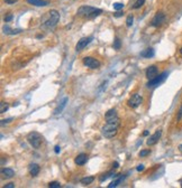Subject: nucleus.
Segmentation results:
<instances>
[{
	"label": "nucleus",
	"mask_w": 182,
	"mask_h": 188,
	"mask_svg": "<svg viewBox=\"0 0 182 188\" xmlns=\"http://www.w3.org/2000/svg\"><path fill=\"white\" fill-rule=\"evenodd\" d=\"M8 107H9L8 103H6V102H1V104H0V112H1V113H5V112L8 110Z\"/></svg>",
	"instance_id": "24"
},
{
	"label": "nucleus",
	"mask_w": 182,
	"mask_h": 188,
	"mask_svg": "<svg viewBox=\"0 0 182 188\" xmlns=\"http://www.w3.org/2000/svg\"><path fill=\"white\" fill-rule=\"evenodd\" d=\"M164 21H165V15H164V12L159 11V12L154 16V18L152 19L151 25H152L153 27H160L163 25Z\"/></svg>",
	"instance_id": "6"
},
{
	"label": "nucleus",
	"mask_w": 182,
	"mask_h": 188,
	"mask_svg": "<svg viewBox=\"0 0 182 188\" xmlns=\"http://www.w3.org/2000/svg\"><path fill=\"white\" fill-rule=\"evenodd\" d=\"M87 160H88V156H87L86 153H80V155L77 156V158H75L74 161L78 166H83L87 162Z\"/></svg>",
	"instance_id": "13"
},
{
	"label": "nucleus",
	"mask_w": 182,
	"mask_h": 188,
	"mask_svg": "<svg viewBox=\"0 0 182 188\" xmlns=\"http://www.w3.org/2000/svg\"><path fill=\"white\" fill-rule=\"evenodd\" d=\"M60 20V14L59 11L55 10V9H53V10L48 11L46 16L44 17L43 19V24H42V26L43 28H47V29H52L54 27L57 25V22Z\"/></svg>",
	"instance_id": "2"
},
{
	"label": "nucleus",
	"mask_w": 182,
	"mask_h": 188,
	"mask_svg": "<svg viewBox=\"0 0 182 188\" xmlns=\"http://www.w3.org/2000/svg\"><path fill=\"white\" fill-rule=\"evenodd\" d=\"M124 15V12H123V11H117V12H116V14H115V15H114V16H115V17H122V16H123Z\"/></svg>",
	"instance_id": "35"
},
{
	"label": "nucleus",
	"mask_w": 182,
	"mask_h": 188,
	"mask_svg": "<svg viewBox=\"0 0 182 188\" xmlns=\"http://www.w3.org/2000/svg\"><path fill=\"white\" fill-rule=\"evenodd\" d=\"M18 0H5V2L8 5H12V4H15V2H17Z\"/></svg>",
	"instance_id": "32"
},
{
	"label": "nucleus",
	"mask_w": 182,
	"mask_h": 188,
	"mask_svg": "<svg viewBox=\"0 0 182 188\" xmlns=\"http://www.w3.org/2000/svg\"><path fill=\"white\" fill-rule=\"evenodd\" d=\"M48 187L50 188H60L61 187V184H60L59 181H51V183L48 184Z\"/></svg>",
	"instance_id": "26"
},
{
	"label": "nucleus",
	"mask_w": 182,
	"mask_h": 188,
	"mask_svg": "<svg viewBox=\"0 0 182 188\" xmlns=\"http://www.w3.org/2000/svg\"><path fill=\"white\" fill-rule=\"evenodd\" d=\"M92 41V37H83L78 41V44L75 46V51L77 52H81L83 48H86L90 44V41Z\"/></svg>",
	"instance_id": "9"
},
{
	"label": "nucleus",
	"mask_w": 182,
	"mask_h": 188,
	"mask_svg": "<svg viewBox=\"0 0 182 188\" xmlns=\"http://www.w3.org/2000/svg\"><path fill=\"white\" fill-rule=\"evenodd\" d=\"M143 136H145V137L149 136V131H147V130H145L144 132H143Z\"/></svg>",
	"instance_id": "39"
},
{
	"label": "nucleus",
	"mask_w": 182,
	"mask_h": 188,
	"mask_svg": "<svg viewBox=\"0 0 182 188\" xmlns=\"http://www.w3.org/2000/svg\"><path fill=\"white\" fill-rule=\"evenodd\" d=\"M14 120V118H8V119H4V120H1V125H5L7 124V123H9L10 121H12Z\"/></svg>",
	"instance_id": "29"
},
{
	"label": "nucleus",
	"mask_w": 182,
	"mask_h": 188,
	"mask_svg": "<svg viewBox=\"0 0 182 188\" xmlns=\"http://www.w3.org/2000/svg\"><path fill=\"white\" fill-rule=\"evenodd\" d=\"M145 4V0H136V2L133 5V9H138Z\"/></svg>",
	"instance_id": "23"
},
{
	"label": "nucleus",
	"mask_w": 182,
	"mask_h": 188,
	"mask_svg": "<svg viewBox=\"0 0 182 188\" xmlns=\"http://www.w3.org/2000/svg\"><path fill=\"white\" fill-rule=\"evenodd\" d=\"M112 6H114V9H115V10H122V9H123L124 8V4H122V2H115V4L112 5Z\"/></svg>",
	"instance_id": "25"
},
{
	"label": "nucleus",
	"mask_w": 182,
	"mask_h": 188,
	"mask_svg": "<svg viewBox=\"0 0 182 188\" xmlns=\"http://www.w3.org/2000/svg\"><path fill=\"white\" fill-rule=\"evenodd\" d=\"M120 125V120H119L118 117H116L114 119H109V120H106V124L102 127L101 129V133L105 138L107 139H112L117 134L118 132V128Z\"/></svg>",
	"instance_id": "1"
},
{
	"label": "nucleus",
	"mask_w": 182,
	"mask_h": 188,
	"mask_svg": "<svg viewBox=\"0 0 182 188\" xmlns=\"http://www.w3.org/2000/svg\"><path fill=\"white\" fill-rule=\"evenodd\" d=\"M1 175H2V178H12L15 176V171L11 168H4L1 169Z\"/></svg>",
	"instance_id": "16"
},
{
	"label": "nucleus",
	"mask_w": 182,
	"mask_h": 188,
	"mask_svg": "<svg viewBox=\"0 0 182 188\" xmlns=\"http://www.w3.org/2000/svg\"><path fill=\"white\" fill-rule=\"evenodd\" d=\"M179 150H180V151L182 152V143L180 144V146H179Z\"/></svg>",
	"instance_id": "40"
},
{
	"label": "nucleus",
	"mask_w": 182,
	"mask_h": 188,
	"mask_svg": "<svg viewBox=\"0 0 182 188\" xmlns=\"http://www.w3.org/2000/svg\"><path fill=\"white\" fill-rule=\"evenodd\" d=\"M28 170H29V173L33 176V177H36L38 173H39V166H38L37 163H30L29 167H28Z\"/></svg>",
	"instance_id": "14"
},
{
	"label": "nucleus",
	"mask_w": 182,
	"mask_h": 188,
	"mask_svg": "<svg viewBox=\"0 0 182 188\" xmlns=\"http://www.w3.org/2000/svg\"><path fill=\"white\" fill-rule=\"evenodd\" d=\"M181 119H182V103H181V107H180V109H179V111H178V117H177V120L180 121Z\"/></svg>",
	"instance_id": "30"
},
{
	"label": "nucleus",
	"mask_w": 182,
	"mask_h": 188,
	"mask_svg": "<svg viewBox=\"0 0 182 188\" xmlns=\"http://www.w3.org/2000/svg\"><path fill=\"white\" fill-rule=\"evenodd\" d=\"M136 169H137V171H143L145 168H144V166H143V165H139V166H137V168H136Z\"/></svg>",
	"instance_id": "36"
},
{
	"label": "nucleus",
	"mask_w": 182,
	"mask_h": 188,
	"mask_svg": "<svg viewBox=\"0 0 182 188\" xmlns=\"http://www.w3.org/2000/svg\"><path fill=\"white\" fill-rule=\"evenodd\" d=\"M180 53H181V55H182V48H181V51H180Z\"/></svg>",
	"instance_id": "41"
},
{
	"label": "nucleus",
	"mask_w": 182,
	"mask_h": 188,
	"mask_svg": "<svg viewBox=\"0 0 182 188\" xmlns=\"http://www.w3.org/2000/svg\"><path fill=\"white\" fill-rule=\"evenodd\" d=\"M83 64L87 67L92 68V70H96V68H98V67L100 66V62L98 59L93 58V57H84L83 58Z\"/></svg>",
	"instance_id": "8"
},
{
	"label": "nucleus",
	"mask_w": 182,
	"mask_h": 188,
	"mask_svg": "<svg viewBox=\"0 0 182 188\" xmlns=\"http://www.w3.org/2000/svg\"><path fill=\"white\" fill-rule=\"evenodd\" d=\"M157 74H159V71H157V67L155 65L147 67V70H146V78H149V80H152L155 76H157Z\"/></svg>",
	"instance_id": "11"
},
{
	"label": "nucleus",
	"mask_w": 182,
	"mask_h": 188,
	"mask_svg": "<svg viewBox=\"0 0 182 188\" xmlns=\"http://www.w3.org/2000/svg\"><path fill=\"white\" fill-rule=\"evenodd\" d=\"M112 176H116L112 171H109V173H104V175H101L100 177H99V181H100V183H104L105 180H107L108 178L112 177Z\"/></svg>",
	"instance_id": "20"
},
{
	"label": "nucleus",
	"mask_w": 182,
	"mask_h": 188,
	"mask_svg": "<svg viewBox=\"0 0 182 188\" xmlns=\"http://www.w3.org/2000/svg\"><path fill=\"white\" fill-rule=\"evenodd\" d=\"M20 31H22V29H12L11 30L10 35H16V34H19Z\"/></svg>",
	"instance_id": "33"
},
{
	"label": "nucleus",
	"mask_w": 182,
	"mask_h": 188,
	"mask_svg": "<svg viewBox=\"0 0 182 188\" xmlns=\"http://www.w3.org/2000/svg\"><path fill=\"white\" fill-rule=\"evenodd\" d=\"M102 10L101 9H98V8L91 7V6H81V7L78 9V16L80 17H86L88 19L94 18V17H98L99 15H101Z\"/></svg>",
	"instance_id": "3"
},
{
	"label": "nucleus",
	"mask_w": 182,
	"mask_h": 188,
	"mask_svg": "<svg viewBox=\"0 0 182 188\" xmlns=\"http://www.w3.org/2000/svg\"><path fill=\"white\" fill-rule=\"evenodd\" d=\"M181 187H182V181H181Z\"/></svg>",
	"instance_id": "42"
},
{
	"label": "nucleus",
	"mask_w": 182,
	"mask_h": 188,
	"mask_svg": "<svg viewBox=\"0 0 182 188\" xmlns=\"http://www.w3.org/2000/svg\"><path fill=\"white\" fill-rule=\"evenodd\" d=\"M154 49L153 48H147V49H145L143 52H141V56L142 57H144V58H152L153 56H154Z\"/></svg>",
	"instance_id": "18"
},
{
	"label": "nucleus",
	"mask_w": 182,
	"mask_h": 188,
	"mask_svg": "<svg viewBox=\"0 0 182 188\" xmlns=\"http://www.w3.org/2000/svg\"><path fill=\"white\" fill-rule=\"evenodd\" d=\"M67 101H69V99H67V97H64V99L62 100V102H61V103L57 105V107H56L55 110H54V115H59V114H61V113H62L63 109L67 107Z\"/></svg>",
	"instance_id": "12"
},
{
	"label": "nucleus",
	"mask_w": 182,
	"mask_h": 188,
	"mask_svg": "<svg viewBox=\"0 0 182 188\" xmlns=\"http://www.w3.org/2000/svg\"><path fill=\"white\" fill-rule=\"evenodd\" d=\"M143 102V97H142L139 94H133V95L130 96V99L128 100V107H132V109H136L137 107H139Z\"/></svg>",
	"instance_id": "5"
},
{
	"label": "nucleus",
	"mask_w": 182,
	"mask_h": 188,
	"mask_svg": "<svg viewBox=\"0 0 182 188\" xmlns=\"http://www.w3.org/2000/svg\"><path fill=\"white\" fill-rule=\"evenodd\" d=\"M118 162H114V165H112V167H114V168H118Z\"/></svg>",
	"instance_id": "38"
},
{
	"label": "nucleus",
	"mask_w": 182,
	"mask_h": 188,
	"mask_svg": "<svg viewBox=\"0 0 182 188\" xmlns=\"http://www.w3.org/2000/svg\"><path fill=\"white\" fill-rule=\"evenodd\" d=\"M93 180H94V177H93V176L84 177V178H82V179H81V184L82 185H90Z\"/></svg>",
	"instance_id": "21"
},
{
	"label": "nucleus",
	"mask_w": 182,
	"mask_h": 188,
	"mask_svg": "<svg viewBox=\"0 0 182 188\" xmlns=\"http://www.w3.org/2000/svg\"><path fill=\"white\" fill-rule=\"evenodd\" d=\"M133 21H134V17H133L132 15L128 16V17H127V19H126V25H127V27H130V26H132V25H133Z\"/></svg>",
	"instance_id": "27"
},
{
	"label": "nucleus",
	"mask_w": 182,
	"mask_h": 188,
	"mask_svg": "<svg viewBox=\"0 0 182 188\" xmlns=\"http://www.w3.org/2000/svg\"><path fill=\"white\" fill-rule=\"evenodd\" d=\"M43 140H44L43 136H42L41 133L36 132V131H33V132L28 133V136H27V141H28L30 146L33 148H35V149H38V148L41 147Z\"/></svg>",
	"instance_id": "4"
},
{
	"label": "nucleus",
	"mask_w": 182,
	"mask_h": 188,
	"mask_svg": "<svg viewBox=\"0 0 182 188\" xmlns=\"http://www.w3.org/2000/svg\"><path fill=\"white\" fill-rule=\"evenodd\" d=\"M116 179L112 183H110V185H108V188H114V187H117L122 181L125 179V176L124 175H116L115 176Z\"/></svg>",
	"instance_id": "15"
},
{
	"label": "nucleus",
	"mask_w": 182,
	"mask_h": 188,
	"mask_svg": "<svg viewBox=\"0 0 182 188\" xmlns=\"http://www.w3.org/2000/svg\"><path fill=\"white\" fill-rule=\"evenodd\" d=\"M167 72H163L162 74H160L159 76H155L154 78H152V80H149V83H147V86L149 87H153V86H157L159 84H161L162 82L167 78Z\"/></svg>",
	"instance_id": "7"
},
{
	"label": "nucleus",
	"mask_w": 182,
	"mask_h": 188,
	"mask_svg": "<svg viewBox=\"0 0 182 188\" xmlns=\"http://www.w3.org/2000/svg\"><path fill=\"white\" fill-rule=\"evenodd\" d=\"M117 117V112H116L115 109H112V110L107 111V113L105 114V118L106 120H109V119H114Z\"/></svg>",
	"instance_id": "19"
},
{
	"label": "nucleus",
	"mask_w": 182,
	"mask_h": 188,
	"mask_svg": "<svg viewBox=\"0 0 182 188\" xmlns=\"http://www.w3.org/2000/svg\"><path fill=\"white\" fill-rule=\"evenodd\" d=\"M14 187H15V184H14V183H9V184L6 185L4 188H14Z\"/></svg>",
	"instance_id": "34"
},
{
	"label": "nucleus",
	"mask_w": 182,
	"mask_h": 188,
	"mask_svg": "<svg viewBox=\"0 0 182 188\" xmlns=\"http://www.w3.org/2000/svg\"><path fill=\"white\" fill-rule=\"evenodd\" d=\"M120 47H122V41H120V39H119L118 37H116L115 41H114V48H115L116 51H118V49H120Z\"/></svg>",
	"instance_id": "22"
},
{
	"label": "nucleus",
	"mask_w": 182,
	"mask_h": 188,
	"mask_svg": "<svg viewBox=\"0 0 182 188\" xmlns=\"http://www.w3.org/2000/svg\"><path fill=\"white\" fill-rule=\"evenodd\" d=\"M149 149H147V150H142L141 152H139V157H145V156L149 155Z\"/></svg>",
	"instance_id": "28"
},
{
	"label": "nucleus",
	"mask_w": 182,
	"mask_h": 188,
	"mask_svg": "<svg viewBox=\"0 0 182 188\" xmlns=\"http://www.w3.org/2000/svg\"><path fill=\"white\" fill-rule=\"evenodd\" d=\"M161 136H162V131H161V130H157V131H155V133H154V134H152V136L149 138V140L146 141L147 146H154L155 143H157V141L160 140Z\"/></svg>",
	"instance_id": "10"
},
{
	"label": "nucleus",
	"mask_w": 182,
	"mask_h": 188,
	"mask_svg": "<svg viewBox=\"0 0 182 188\" xmlns=\"http://www.w3.org/2000/svg\"><path fill=\"white\" fill-rule=\"evenodd\" d=\"M11 19H12V15H11V14H8V16H6V17H5V21L9 22Z\"/></svg>",
	"instance_id": "31"
},
{
	"label": "nucleus",
	"mask_w": 182,
	"mask_h": 188,
	"mask_svg": "<svg viewBox=\"0 0 182 188\" xmlns=\"http://www.w3.org/2000/svg\"><path fill=\"white\" fill-rule=\"evenodd\" d=\"M54 150H55L56 153H59V152L61 151V148H60L59 146H55V148H54Z\"/></svg>",
	"instance_id": "37"
},
{
	"label": "nucleus",
	"mask_w": 182,
	"mask_h": 188,
	"mask_svg": "<svg viewBox=\"0 0 182 188\" xmlns=\"http://www.w3.org/2000/svg\"><path fill=\"white\" fill-rule=\"evenodd\" d=\"M27 2L33 6H36V7H44L48 5V1L46 0H27Z\"/></svg>",
	"instance_id": "17"
}]
</instances>
